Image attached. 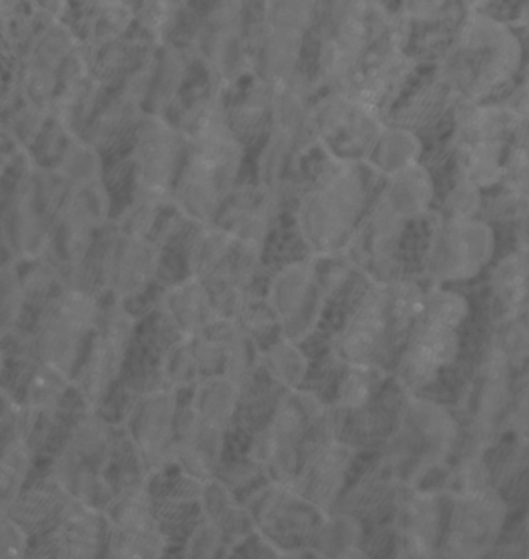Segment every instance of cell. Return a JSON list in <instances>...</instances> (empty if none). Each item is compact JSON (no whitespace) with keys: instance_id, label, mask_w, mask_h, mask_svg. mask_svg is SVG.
<instances>
[{"instance_id":"cell-1","label":"cell","mask_w":529,"mask_h":559,"mask_svg":"<svg viewBox=\"0 0 529 559\" xmlns=\"http://www.w3.org/2000/svg\"><path fill=\"white\" fill-rule=\"evenodd\" d=\"M525 64V40L510 22L483 9H466L440 69L460 98L484 103L516 83Z\"/></svg>"},{"instance_id":"cell-2","label":"cell","mask_w":529,"mask_h":559,"mask_svg":"<svg viewBox=\"0 0 529 559\" xmlns=\"http://www.w3.org/2000/svg\"><path fill=\"white\" fill-rule=\"evenodd\" d=\"M365 210V181L358 162L333 157L301 200L299 231L317 254L335 253L353 236Z\"/></svg>"},{"instance_id":"cell-3","label":"cell","mask_w":529,"mask_h":559,"mask_svg":"<svg viewBox=\"0 0 529 559\" xmlns=\"http://www.w3.org/2000/svg\"><path fill=\"white\" fill-rule=\"evenodd\" d=\"M516 384V369L484 340L455 400L466 443L491 451L501 442L508 432Z\"/></svg>"},{"instance_id":"cell-4","label":"cell","mask_w":529,"mask_h":559,"mask_svg":"<svg viewBox=\"0 0 529 559\" xmlns=\"http://www.w3.org/2000/svg\"><path fill=\"white\" fill-rule=\"evenodd\" d=\"M497 250V229L486 218L454 221L436 214L425 237L421 266L432 285L472 283L494 264Z\"/></svg>"},{"instance_id":"cell-5","label":"cell","mask_w":529,"mask_h":559,"mask_svg":"<svg viewBox=\"0 0 529 559\" xmlns=\"http://www.w3.org/2000/svg\"><path fill=\"white\" fill-rule=\"evenodd\" d=\"M465 440L464 421L453 405L428 394H407L394 440L398 462H416L413 472L424 476L460 453Z\"/></svg>"},{"instance_id":"cell-6","label":"cell","mask_w":529,"mask_h":559,"mask_svg":"<svg viewBox=\"0 0 529 559\" xmlns=\"http://www.w3.org/2000/svg\"><path fill=\"white\" fill-rule=\"evenodd\" d=\"M442 551L454 558H482L497 549L508 528L510 503L495 485L447 496Z\"/></svg>"},{"instance_id":"cell-7","label":"cell","mask_w":529,"mask_h":559,"mask_svg":"<svg viewBox=\"0 0 529 559\" xmlns=\"http://www.w3.org/2000/svg\"><path fill=\"white\" fill-rule=\"evenodd\" d=\"M314 123L333 157L347 162L369 158L386 128L380 109L340 91L317 106Z\"/></svg>"},{"instance_id":"cell-8","label":"cell","mask_w":529,"mask_h":559,"mask_svg":"<svg viewBox=\"0 0 529 559\" xmlns=\"http://www.w3.org/2000/svg\"><path fill=\"white\" fill-rule=\"evenodd\" d=\"M180 132L161 117L144 121L136 142V183L140 202L157 205L169 194L179 179L180 158L183 155Z\"/></svg>"},{"instance_id":"cell-9","label":"cell","mask_w":529,"mask_h":559,"mask_svg":"<svg viewBox=\"0 0 529 559\" xmlns=\"http://www.w3.org/2000/svg\"><path fill=\"white\" fill-rule=\"evenodd\" d=\"M131 333V317L124 310L115 309L103 320V328L77 369V389L88 405L98 406L109 395L123 369Z\"/></svg>"},{"instance_id":"cell-10","label":"cell","mask_w":529,"mask_h":559,"mask_svg":"<svg viewBox=\"0 0 529 559\" xmlns=\"http://www.w3.org/2000/svg\"><path fill=\"white\" fill-rule=\"evenodd\" d=\"M447 501V495L438 488H420L407 496L399 533L402 549L409 557L431 558L442 551Z\"/></svg>"},{"instance_id":"cell-11","label":"cell","mask_w":529,"mask_h":559,"mask_svg":"<svg viewBox=\"0 0 529 559\" xmlns=\"http://www.w3.org/2000/svg\"><path fill=\"white\" fill-rule=\"evenodd\" d=\"M316 281V270L305 262L285 266L273 281L272 307L291 338L314 324L312 318L316 317L321 294Z\"/></svg>"},{"instance_id":"cell-12","label":"cell","mask_w":529,"mask_h":559,"mask_svg":"<svg viewBox=\"0 0 529 559\" xmlns=\"http://www.w3.org/2000/svg\"><path fill=\"white\" fill-rule=\"evenodd\" d=\"M158 266L157 248L143 236L121 235L107 247L103 280L118 298L140 295L154 280Z\"/></svg>"},{"instance_id":"cell-13","label":"cell","mask_w":529,"mask_h":559,"mask_svg":"<svg viewBox=\"0 0 529 559\" xmlns=\"http://www.w3.org/2000/svg\"><path fill=\"white\" fill-rule=\"evenodd\" d=\"M46 535H50L48 546L59 558H95L105 543V520L91 502L69 498Z\"/></svg>"},{"instance_id":"cell-14","label":"cell","mask_w":529,"mask_h":559,"mask_svg":"<svg viewBox=\"0 0 529 559\" xmlns=\"http://www.w3.org/2000/svg\"><path fill=\"white\" fill-rule=\"evenodd\" d=\"M460 95L442 69L424 78L405 103L395 110L394 126L421 131L438 123L447 114L454 112Z\"/></svg>"},{"instance_id":"cell-15","label":"cell","mask_w":529,"mask_h":559,"mask_svg":"<svg viewBox=\"0 0 529 559\" xmlns=\"http://www.w3.org/2000/svg\"><path fill=\"white\" fill-rule=\"evenodd\" d=\"M88 333L70 323L50 307L44 309L35 336L36 360L64 370L73 377L83 360Z\"/></svg>"},{"instance_id":"cell-16","label":"cell","mask_w":529,"mask_h":559,"mask_svg":"<svg viewBox=\"0 0 529 559\" xmlns=\"http://www.w3.org/2000/svg\"><path fill=\"white\" fill-rule=\"evenodd\" d=\"M486 284L494 320L524 314L529 304V254L510 250L495 259Z\"/></svg>"},{"instance_id":"cell-17","label":"cell","mask_w":529,"mask_h":559,"mask_svg":"<svg viewBox=\"0 0 529 559\" xmlns=\"http://www.w3.org/2000/svg\"><path fill=\"white\" fill-rule=\"evenodd\" d=\"M436 198L434 174L423 163L387 176L381 202L406 222L420 221L431 214Z\"/></svg>"},{"instance_id":"cell-18","label":"cell","mask_w":529,"mask_h":559,"mask_svg":"<svg viewBox=\"0 0 529 559\" xmlns=\"http://www.w3.org/2000/svg\"><path fill=\"white\" fill-rule=\"evenodd\" d=\"M176 403L166 391L152 392L144 400L133 418V437L140 454L151 465H158L168 455L170 437H172Z\"/></svg>"},{"instance_id":"cell-19","label":"cell","mask_w":529,"mask_h":559,"mask_svg":"<svg viewBox=\"0 0 529 559\" xmlns=\"http://www.w3.org/2000/svg\"><path fill=\"white\" fill-rule=\"evenodd\" d=\"M455 143L508 140L519 123L503 102L476 103L460 98L454 107Z\"/></svg>"},{"instance_id":"cell-20","label":"cell","mask_w":529,"mask_h":559,"mask_svg":"<svg viewBox=\"0 0 529 559\" xmlns=\"http://www.w3.org/2000/svg\"><path fill=\"white\" fill-rule=\"evenodd\" d=\"M455 171L482 191L494 190L505 180L506 140H472L454 143Z\"/></svg>"},{"instance_id":"cell-21","label":"cell","mask_w":529,"mask_h":559,"mask_svg":"<svg viewBox=\"0 0 529 559\" xmlns=\"http://www.w3.org/2000/svg\"><path fill=\"white\" fill-rule=\"evenodd\" d=\"M405 347L442 372L458 366L465 349L460 331L424 320L413 325Z\"/></svg>"},{"instance_id":"cell-22","label":"cell","mask_w":529,"mask_h":559,"mask_svg":"<svg viewBox=\"0 0 529 559\" xmlns=\"http://www.w3.org/2000/svg\"><path fill=\"white\" fill-rule=\"evenodd\" d=\"M69 496L62 495L53 485L43 483L36 487L25 488L7 509L17 524L29 533V536L40 535L53 527L62 507Z\"/></svg>"},{"instance_id":"cell-23","label":"cell","mask_w":529,"mask_h":559,"mask_svg":"<svg viewBox=\"0 0 529 559\" xmlns=\"http://www.w3.org/2000/svg\"><path fill=\"white\" fill-rule=\"evenodd\" d=\"M10 243L22 258H36L47 247L48 221L40 213L36 194L24 190L9 217Z\"/></svg>"},{"instance_id":"cell-24","label":"cell","mask_w":529,"mask_h":559,"mask_svg":"<svg viewBox=\"0 0 529 559\" xmlns=\"http://www.w3.org/2000/svg\"><path fill=\"white\" fill-rule=\"evenodd\" d=\"M423 154L424 143L420 133L401 126H390L381 132L378 142L370 152L369 160L375 171L392 176L421 163Z\"/></svg>"},{"instance_id":"cell-25","label":"cell","mask_w":529,"mask_h":559,"mask_svg":"<svg viewBox=\"0 0 529 559\" xmlns=\"http://www.w3.org/2000/svg\"><path fill=\"white\" fill-rule=\"evenodd\" d=\"M313 454L312 472L306 479L309 488L305 491L313 506L327 507L338 496L340 485L346 480L350 465L349 451L340 443H330Z\"/></svg>"},{"instance_id":"cell-26","label":"cell","mask_w":529,"mask_h":559,"mask_svg":"<svg viewBox=\"0 0 529 559\" xmlns=\"http://www.w3.org/2000/svg\"><path fill=\"white\" fill-rule=\"evenodd\" d=\"M112 428L105 418L95 413H85L73 421L65 447L92 468L106 461L112 451Z\"/></svg>"},{"instance_id":"cell-27","label":"cell","mask_w":529,"mask_h":559,"mask_svg":"<svg viewBox=\"0 0 529 559\" xmlns=\"http://www.w3.org/2000/svg\"><path fill=\"white\" fill-rule=\"evenodd\" d=\"M72 386V376L38 361L24 381L25 408L36 414L53 413Z\"/></svg>"},{"instance_id":"cell-28","label":"cell","mask_w":529,"mask_h":559,"mask_svg":"<svg viewBox=\"0 0 529 559\" xmlns=\"http://www.w3.org/2000/svg\"><path fill=\"white\" fill-rule=\"evenodd\" d=\"M32 465V445L13 431L0 445V502L9 506L25 490Z\"/></svg>"},{"instance_id":"cell-29","label":"cell","mask_w":529,"mask_h":559,"mask_svg":"<svg viewBox=\"0 0 529 559\" xmlns=\"http://www.w3.org/2000/svg\"><path fill=\"white\" fill-rule=\"evenodd\" d=\"M486 342L501 352L514 369H525L529 362V323L524 314L492 320Z\"/></svg>"},{"instance_id":"cell-30","label":"cell","mask_w":529,"mask_h":559,"mask_svg":"<svg viewBox=\"0 0 529 559\" xmlns=\"http://www.w3.org/2000/svg\"><path fill=\"white\" fill-rule=\"evenodd\" d=\"M471 313V299L464 292L447 288L446 285H432L428 288L424 321L460 331L468 323Z\"/></svg>"},{"instance_id":"cell-31","label":"cell","mask_w":529,"mask_h":559,"mask_svg":"<svg viewBox=\"0 0 529 559\" xmlns=\"http://www.w3.org/2000/svg\"><path fill=\"white\" fill-rule=\"evenodd\" d=\"M384 383L383 366L349 365L339 381L338 399L342 408L357 411L364 408L375 397Z\"/></svg>"},{"instance_id":"cell-32","label":"cell","mask_w":529,"mask_h":559,"mask_svg":"<svg viewBox=\"0 0 529 559\" xmlns=\"http://www.w3.org/2000/svg\"><path fill=\"white\" fill-rule=\"evenodd\" d=\"M190 283L181 284L172 292L169 299V307L172 309L177 324L187 332L194 335L200 332L203 325L211 320V304L205 288L199 280H188Z\"/></svg>"},{"instance_id":"cell-33","label":"cell","mask_w":529,"mask_h":559,"mask_svg":"<svg viewBox=\"0 0 529 559\" xmlns=\"http://www.w3.org/2000/svg\"><path fill=\"white\" fill-rule=\"evenodd\" d=\"M197 417L206 424L225 429L237 405L235 384L228 380H214L199 392Z\"/></svg>"},{"instance_id":"cell-34","label":"cell","mask_w":529,"mask_h":559,"mask_svg":"<svg viewBox=\"0 0 529 559\" xmlns=\"http://www.w3.org/2000/svg\"><path fill=\"white\" fill-rule=\"evenodd\" d=\"M113 528L123 532H152L154 531V513L149 496L140 488H131L121 495L110 510Z\"/></svg>"},{"instance_id":"cell-35","label":"cell","mask_w":529,"mask_h":559,"mask_svg":"<svg viewBox=\"0 0 529 559\" xmlns=\"http://www.w3.org/2000/svg\"><path fill=\"white\" fill-rule=\"evenodd\" d=\"M483 209V191L457 174L449 190L443 195L440 214L454 221H469V218L482 217Z\"/></svg>"},{"instance_id":"cell-36","label":"cell","mask_w":529,"mask_h":559,"mask_svg":"<svg viewBox=\"0 0 529 559\" xmlns=\"http://www.w3.org/2000/svg\"><path fill=\"white\" fill-rule=\"evenodd\" d=\"M24 302L25 296L17 270L11 264L0 265V338L13 331Z\"/></svg>"},{"instance_id":"cell-37","label":"cell","mask_w":529,"mask_h":559,"mask_svg":"<svg viewBox=\"0 0 529 559\" xmlns=\"http://www.w3.org/2000/svg\"><path fill=\"white\" fill-rule=\"evenodd\" d=\"M268 366L276 381L287 386H298L305 379L306 360L294 343L284 342L276 344L268 354Z\"/></svg>"},{"instance_id":"cell-38","label":"cell","mask_w":529,"mask_h":559,"mask_svg":"<svg viewBox=\"0 0 529 559\" xmlns=\"http://www.w3.org/2000/svg\"><path fill=\"white\" fill-rule=\"evenodd\" d=\"M62 173L80 188L91 187L99 173L98 157L84 144L73 143L62 160Z\"/></svg>"},{"instance_id":"cell-39","label":"cell","mask_w":529,"mask_h":559,"mask_svg":"<svg viewBox=\"0 0 529 559\" xmlns=\"http://www.w3.org/2000/svg\"><path fill=\"white\" fill-rule=\"evenodd\" d=\"M505 187L529 198V150L513 144L506 155Z\"/></svg>"},{"instance_id":"cell-40","label":"cell","mask_w":529,"mask_h":559,"mask_svg":"<svg viewBox=\"0 0 529 559\" xmlns=\"http://www.w3.org/2000/svg\"><path fill=\"white\" fill-rule=\"evenodd\" d=\"M29 549V533L13 518H7L0 524V559L25 557Z\"/></svg>"},{"instance_id":"cell-41","label":"cell","mask_w":529,"mask_h":559,"mask_svg":"<svg viewBox=\"0 0 529 559\" xmlns=\"http://www.w3.org/2000/svg\"><path fill=\"white\" fill-rule=\"evenodd\" d=\"M508 432L529 443V379L525 376H521V380L516 384Z\"/></svg>"},{"instance_id":"cell-42","label":"cell","mask_w":529,"mask_h":559,"mask_svg":"<svg viewBox=\"0 0 529 559\" xmlns=\"http://www.w3.org/2000/svg\"><path fill=\"white\" fill-rule=\"evenodd\" d=\"M55 280H57V272L53 266L44 264V262L33 265L24 276H21L25 301L46 298Z\"/></svg>"},{"instance_id":"cell-43","label":"cell","mask_w":529,"mask_h":559,"mask_svg":"<svg viewBox=\"0 0 529 559\" xmlns=\"http://www.w3.org/2000/svg\"><path fill=\"white\" fill-rule=\"evenodd\" d=\"M69 47L70 38L65 29L59 27L51 29L46 38L40 40L38 51H36L38 61L43 64L40 69L53 72L51 69H55L64 59L65 55L69 53Z\"/></svg>"},{"instance_id":"cell-44","label":"cell","mask_w":529,"mask_h":559,"mask_svg":"<svg viewBox=\"0 0 529 559\" xmlns=\"http://www.w3.org/2000/svg\"><path fill=\"white\" fill-rule=\"evenodd\" d=\"M524 75L519 83L514 84L513 91L505 99H502L510 112H514L517 118H524L529 115V62L524 67Z\"/></svg>"},{"instance_id":"cell-45","label":"cell","mask_w":529,"mask_h":559,"mask_svg":"<svg viewBox=\"0 0 529 559\" xmlns=\"http://www.w3.org/2000/svg\"><path fill=\"white\" fill-rule=\"evenodd\" d=\"M510 225H513V250L529 254V200Z\"/></svg>"},{"instance_id":"cell-46","label":"cell","mask_w":529,"mask_h":559,"mask_svg":"<svg viewBox=\"0 0 529 559\" xmlns=\"http://www.w3.org/2000/svg\"><path fill=\"white\" fill-rule=\"evenodd\" d=\"M513 139V144L529 150V115L520 118L519 123H517L516 129H514Z\"/></svg>"},{"instance_id":"cell-47","label":"cell","mask_w":529,"mask_h":559,"mask_svg":"<svg viewBox=\"0 0 529 559\" xmlns=\"http://www.w3.org/2000/svg\"><path fill=\"white\" fill-rule=\"evenodd\" d=\"M521 543L527 546V550L529 554V502L527 513H525L524 524H521Z\"/></svg>"},{"instance_id":"cell-48","label":"cell","mask_w":529,"mask_h":559,"mask_svg":"<svg viewBox=\"0 0 529 559\" xmlns=\"http://www.w3.org/2000/svg\"><path fill=\"white\" fill-rule=\"evenodd\" d=\"M529 7V3H528ZM521 25H524L525 33H527L529 40V9H525L524 14L520 16ZM529 47V46H527ZM525 47V48H527Z\"/></svg>"},{"instance_id":"cell-49","label":"cell","mask_w":529,"mask_h":559,"mask_svg":"<svg viewBox=\"0 0 529 559\" xmlns=\"http://www.w3.org/2000/svg\"><path fill=\"white\" fill-rule=\"evenodd\" d=\"M5 352L0 347V379H2L3 372H5Z\"/></svg>"},{"instance_id":"cell-50","label":"cell","mask_w":529,"mask_h":559,"mask_svg":"<svg viewBox=\"0 0 529 559\" xmlns=\"http://www.w3.org/2000/svg\"><path fill=\"white\" fill-rule=\"evenodd\" d=\"M9 518V509L5 503L0 502V524Z\"/></svg>"},{"instance_id":"cell-51","label":"cell","mask_w":529,"mask_h":559,"mask_svg":"<svg viewBox=\"0 0 529 559\" xmlns=\"http://www.w3.org/2000/svg\"><path fill=\"white\" fill-rule=\"evenodd\" d=\"M524 317H525V320H527L529 323V304L527 306V309H525Z\"/></svg>"},{"instance_id":"cell-52","label":"cell","mask_w":529,"mask_h":559,"mask_svg":"<svg viewBox=\"0 0 529 559\" xmlns=\"http://www.w3.org/2000/svg\"><path fill=\"white\" fill-rule=\"evenodd\" d=\"M524 376H525V377H528V379H529V362H528L527 368H525Z\"/></svg>"}]
</instances>
